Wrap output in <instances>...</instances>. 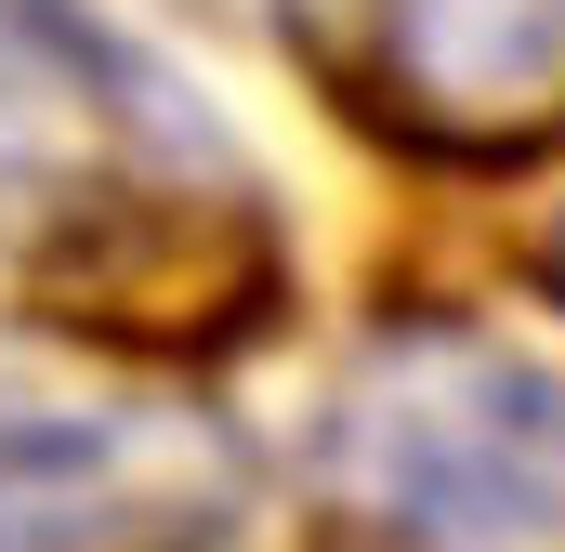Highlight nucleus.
I'll list each match as a JSON object with an SVG mask.
<instances>
[{
	"instance_id": "1",
	"label": "nucleus",
	"mask_w": 565,
	"mask_h": 552,
	"mask_svg": "<svg viewBox=\"0 0 565 552\" xmlns=\"http://www.w3.org/2000/svg\"><path fill=\"white\" fill-rule=\"evenodd\" d=\"M329 552H565V382L487 329H382L316 408Z\"/></svg>"
},
{
	"instance_id": "4",
	"label": "nucleus",
	"mask_w": 565,
	"mask_h": 552,
	"mask_svg": "<svg viewBox=\"0 0 565 552\" xmlns=\"http://www.w3.org/2000/svg\"><path fill=\"white\" fill-rule=\"evenodd\" d=\"M237 447L211 421H26L0 434V552H224Z\"/></svg>"
},
{
	"instance_id": "2",
	"label": "nucleus",
	"mask_w": 565,
	"mask_h": 552,
	"mask_svg": "<svg viewBox=\"0 0 565 552\" xmlns=\"http://www.w3.org/2000/svg\"><path fill=\"white\" fill-rule=\"evenodd\" d=\"M277 211L211 158H132L106 184H66L26 237V302L119 355H224L237 329L277 316Z\"/></svg>"
},
{
	"instance_id": "5",
	"label": "nucleus",
	"mask_w": 565,
	"mask_h": 552,
	"mask_svg": "<svg viewBox=\"0 0 565 552\" xmlns=\"http://www.w3.org/2000/svg\"><path fill=\"white\" fill-rule=\"evenodd\" d=\"M26 13H53V0H0V26H26Z\"/></svg>"
},
{
	"instance_id": "3",
	"label": "nucleus",
	"mask_w": 565,
	"mask_h": 552,
	"mask_svg": "<svg viewBox=\"0 0 565 552\" xmlns=\"http://www.w3.org/2000/svg\"><path fill=\"white\" fill-rule=\"evenodd\" d=\"M316 66L434 171H526L565 145V0H316Z\"/></svg>"
}]
</instances>
